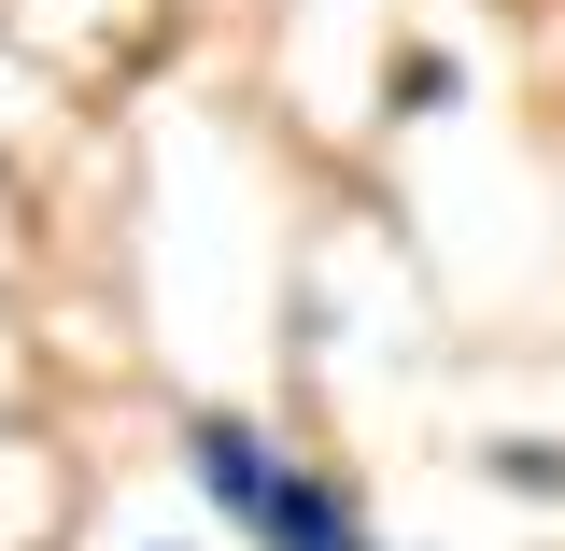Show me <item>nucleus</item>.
I'll return each mask as SVG.
<instances>
[{"mask_svg": "<svg viewBox=\"0 0 565 551\" xmlns=\"http://www.w3.org/2000/svg\"><path fill=\"white\" fill-rule=\"evenodd\" d=\"M184 453H199V495H212V509H226L255 551H382V538H367V509H353L326 467L269 453L255 424H199Z\"/></svg>", "mask_w": 565, "mask_h": 551, "instance_id": "obj_1", "label": "nucleus"}, {"mask_svg": "<svg viewBox=\"0 0 565 551\" xmlns=\"http://www.w3.org/2000/svg\"><path fill=\"white\" fill-rule=\"evenodd\" d=\"M494 481H523V495H565V453H552V438H494Z\"/></svg>", "mask_w": 565, "mask_h": 551, "instance_id": "obj_2", "label": "nucleus"}, {"mask_svg": "<svg viewBox=\"0 0 565 551\" xmlns=\"http://www.w3.org/2000/svg\"><path fill=\"white\" fill-rule=\"evenodd\" d=\"M452 99V57H396V114H438Z\"/></svg>", "mask_w": 565, "mask_h": 551, "instance_id": "obj_3", "label": "nucleus"}]
</instances>
